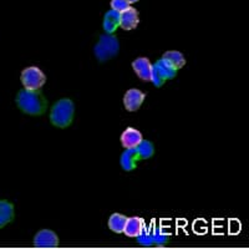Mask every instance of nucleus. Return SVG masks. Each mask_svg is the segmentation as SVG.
<instances>
[{
    "label": "nucleus",
    "mask_w": 249,
    "mask_h": 249,
    "mask_svg": "<svg viewBox=\"0 0 249 249\" xmlns=\"http://www.w3.org/2000/svg\"><path fill=\"white\" fill-rule=\"evenodd\" d=\"M162 59L166 60L175 70H178V69L183 68L184 64H186V59H184L183 54L179 53V51H167V53H164Z\"/></svg>",
    "instance_id": "2eb2a0df"
},
{
    "label": "nucleus",
    "mask_w": 249,
    "mask_h": 249,
    "mask_svg": "<svg viewBox=\"0 0 249 249\" xmlns=\"http://www.w3.org/2000/svg\"><path fill=\"white\" fill-rule=\"evenodd\" d=\"M140 159L136 152V148H127L122 153L121 159H120V163H121V167L124 171H132L136 168V163Z\"/></svg>",
    "instance_id": "9b49d317"
},
{
    "label": "nucleus",
    "mask_w": 249,
    "mask_h": 249,
    "mask_svg": "<svg viewBox=\"0 0 249 249\" xmlns=\"http://www.w3.org/2000/svg\"><path fill=\"white\" fill-rule=\"evenodd\" d=\"M75 112V105L74 102L69 99H62L57 101L53 108H51L50 113V121L51 124L56 126V127L65 128L70 126L74 119Z\"/></svg>",
    "instance_id": "f03ea898"
},
{
    "label": "nucleus",
    "mask_w": 249,
    "mask_h": 249,
    "mask_svg": "<svg viewBox=\"0 0 249 249\" xmlns=\"http://www.w3.org/2000/svg\"><path fill=\"white\" fill-rule=\"evenodd\" d=\"M127 1L130 4H135V3H137V1H140V0H127Z\"/></svg>",
    "instance_id": "aec40b11"
},
{
    "label": "nucleus",
    "mask_w": 249,
    "mask_h": 249,
    "mask_svg": "<svg viewBox=\"0 0 249 249\" xmlns=\"http://www.w3.org/2000/svg\"><path fill=\"white\" fill-rule=\"evenodd\" d=\"M132 68L140 79L143 80V81H150L153 65L147 57H139V59L135 60L132 62Z\"/></svg>",
    "instance_id": "0eeeda50"
},
{
    "label": "nucleus",
    "mask_w": 249,
    "mask_h": 249,
    "mask_svg": "<svg viewBox=\"0 0 249 249\" xmlns=\"http://www.w3.org/2000/svg\"><path fill=\"white\" fill-rule=\"evenodd\" d=\"M120 15L121 13L115 12V10H108L104 19V29L107 34H113L116 29L120 26Z\"/></svg>",
    "instance_id": "f8f14e48"
},
{
    "label": "nucleus",
    "mask_w": 249,
    "mask_h": 249,
    "mask_svg": "<svg viewBox=\"0 0 249 249\" xmlns=\"http://www.w3.org/2000/svg\"><path fill=\"white\" fill-rule=\"evenodd\" d=\"M14 219V206L8 201H0V228Z\"/></svg>",
    "instance_id": "ddd939ff"
},
{
    "label": "nucleus",
    "mask_w": 249,
    "mask_h": 249,
    "mask_svg": "<svg viewBox=\"0 0 249 249\" xmlns=\"http://www.w3.org/2000/svg\"><path fill=\"white\" fill-rule=\"evenodd\" d=\"M127 221V217H124L121 213H113L108 219V227L115 233H124V224Z\"/></svg>",
    "instance_id": "dca6fc26"
},
{
    "label": "nucleus",
    "mask_w": 249,
    "mask_h": 249,
    "mask_svg": "<svg viewBox=\"0 0 249 249\" xmlns=\"http://www.w3.org/2000/svg\"><path fill=\"white\" fill-rule=\"evenodd\" d=\"M136 152L139 155L140 160H146L152 157V155L155 153V148H153V144L150 141L142 140L141 143L136 147Z\"/></svg>",
    "instance_id": "f3484780"
},
{
    "label": "nucleus",
    "mask_w": 249,
    "mask_h": 249,
    "mask_svg": "<svg viewBox=\"0 0 249 249\" xmlns=\"http://www.w3.org/2000/svg\"><path fill=\"white\" fill-rule=\"evenodd\" d=\"M17 104L20 110L34 116L44 113L48 107V101L39 90H21L18 93Z\"/></svg>",
    "instance_id": "f257e3e1"
},
{
    "label": "nucleus",
    "mask_w": 249,
    "mask_h": 249,
    "mask_svg": "<svg viewBox=\"0 0 249 249\" xmlns=\"http://www.w3.org/2000/svg\"><path fill=\"white\" fill-rule=\"evenodd\" d=\"M153 68H155V70L159 72V75L163 80L173 79V77L176 76V74H177V70H175V69L163 59H160L159 61L153 65Z\"/></svg>",
    "instance_id": "4468645a"
},
{
    "label": "nucleus",
    "mask_w": 249,
    "mask_h": 249,
    "mask_svg": "<svg viewBox=\"0 0 249 249\" xmlns=\"http://www.w3.org/2000/svg\"><path fill=\"white\" fill-rule=\"evenodd\" d=\"M130 6L131 4L128 3L127 0H111V9L115 10V12L122 13L126 9L130 8Z\"/></svg>",
    "instance_id": "a211bd4d"
},
{
    "label": "nucleus",
    "mask_w": 249,
    "mask_h": 249,
    "mask_svg": "<svg viewBox=\"0 0 249 249\" xmlns=\"http://www.w3.org/2000/svg\"><path fill=\"white\" fill-rule=\"evenodd\" d=\"M139 12L135 8H132V6L126 9L120 15V26L124 29V30H132V29H135L139 25Z\"/></svg>",
    "instance_id": "6e6552de"
},
{
    "label": "nucleus",
    "mask_w": 249,
    "mask_h": 249,
    "mask_svg": "<svg viewBox=\"0 0 249 249\" xmlns=\"http://www.w3.org/2000/svg\"><path fill=\"white\" fill-rule=\"evenodd\" d=\"M144 97H146V95L142 91L137 90V89H131V90L124 93V108L127 111H131V112H135V111L141 107L142 102L144 101Z\"/></svg>",
    "instance_id": "39448f33"
},
{
    "label": "nucleus",
    "mask_w": 249,
    "mask_h": 249,
    "mask_svg": "<svg viewBox=\"0 0 249 249\" xmlns=\"http://www.w3.org/2000/svg\"><path fill=\"white\" fill-rule=\"evenodd\" d=\"M150 81L152 82V84H153V85H155V86H157V88H160V86L163 85L164 81H166V80L162 79V77L159 75V72H157V71L155 70V68H153V69H152V75H151V80H150Z\"/></svg>",
    "instance_id": "6ab92c4d"
},
{
    "label": "nucleus",
    "mask_w": 249,
    "mask_h": 249,
    "mask_svg": "<svg viewBox=\"0 0 249 249\" xmlns=\"http://www.w3.org/2000/svg\"><path fill=\"white\" fill-rule=\"evenodd\" d=\"M143 140L142 133L133 127H128L121 135V143L126 150L127 148H136Z\"/></svg>",
    "instance_id": "1a4fd4ad"
},
{
    "label": "nucleus",
    "mask_w": 249,
    "mask_h": 249,
    "mask_svg": "<svg viewBox=\"0 0 249 249\" xmlns=\"http://www.w3.org/2000/svg\"><path fill=\"white\" fill-rule=\"evenodd\" d=\"M34 246L37 248H55L59 246V238L53 231L43 230L35 235Z\"/></svg>",
    "instance_id": "423d86ee"
},
{
    "label": "nucleus",
    "mask_w": 249,
    "mask_h": 249,
    "mask_svg": "<svg viewBox=\"0 0 249 249\" xmlns=\"http://www.w3.org/2000/svg\"><path fill=\"white\" fill-rule=\"evenodd\" d=\"M21 82L26 90H40L46 81V76L43 71L36 66H29L21 71Z\"/></svg>",
    "instance_id": "20e7f679"
},
{
    "label": "nucleus",
    "mask_w": 249,
    "mask_h": 249,
    "mask_svg": "<svg viewBox=\"0 0 249 249\" xmlns=\"http://www.w3.org/2000/svg\"><path fill=\"white\" fill-rule=\"evenodd\" d=\"M119 50L120 44L116 36H113L112 34L102 35L97 45L95 46V55L100 61H106L111 57L116 56Z\"/></svg>",
    "instance_id": "7ed1b4c3"
},
{
    "label": "nucleus",
    "mask_w": 249,
    "mask_h": 249,
    "mask_svg": "<svg viewBox=\"0 0 249 249\" xmlns=\"http://www.w3.org/2000/svg\"><path fill=\"white\" fill-rule=\"evenodd\" d=\"M144 232V221L140 217H130L127 218L126 224H124V233L127 237L140 238Z\"/></svg>",
    "instance_id": "9d476101"
}]
</instances>
